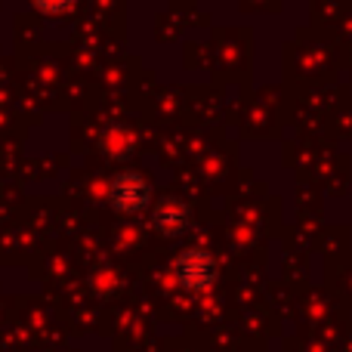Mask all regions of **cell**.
Returning a JSON list of instances; mask_svg holds the SVG:
<instances>
[{
  "mask_svg": "<svg viewBox=\"0 0 352 352\" xmlns=\"http://www.w3.org/2000/svg\"><path fill=\"white\" fill-rule=\"evenodd\" d=\"M109 204L118 213H142L152 204V188L140 170H121L115 173L109 186Z\"/></svg>",
  "mask_w": 352,
  "mask_h": 352,
  "instance_id": "obj_1",
  "label": "cell"
},
{
  "mask_svg": "<svg viewBox=\"0 0 352 352\" xmlns=\"http://www.w3.org/2000/svg\"><path fill=\"white\" fill-rule=\"evenodd\" d=\"M173 275L188 291H207L217 281V260L201 248H188L173 260Z\"/></svg>",
  "mask_w": 352,
  "mask_h": 352,
  "instance_id": "obj_2",
  "label": "cell"
},
{
  "mask_svg": "<svg viewBox=\"0 0 352 352\" xmlns=\"http://www.w3.org/2000/svg\"><path fill=\"white\" fill-rule=\"evenodd\" d=\"M152 226L167 238L182 235V232L192 226V210L176 198H161L152 210Z\"/></svg>",
  "mask_w": 352,
  "mask_h": 352,
  "instance_id": "obj_3",
  "label": "cell"
},
{
  "mask_svg": "<svg viewBox=\"0 0 352 352\" xmlns=\"http://www.w3.org/2000/svg\"><path fill=\"white\" fill-rule=\"evenodd\" d=\"M99 148H102L109 158H127L133 152V136L127 133L124 127H109L99 140Z\"/></svg>",
  "mask_w": 352,
  "mask_h": 352,
  "instance_id": "obj_4",
  "label": "cell"
},
{
  "mask_svg": "<svg viewBox=\"0 0 352 352\" xmlns=\"http://www.w3.org/2000/svg\"><path fill=\"white\" fill-rule=\"evenodd\" d=\"M72 3H74V0H34V6H37V10L50 12V16H59V12L72 10Z\"/></svg>",
  "mask_w": 352,
  "mask_h": 352,
  "instance_id": "obj_5",
  "label": "cell"
}]
</instances>
